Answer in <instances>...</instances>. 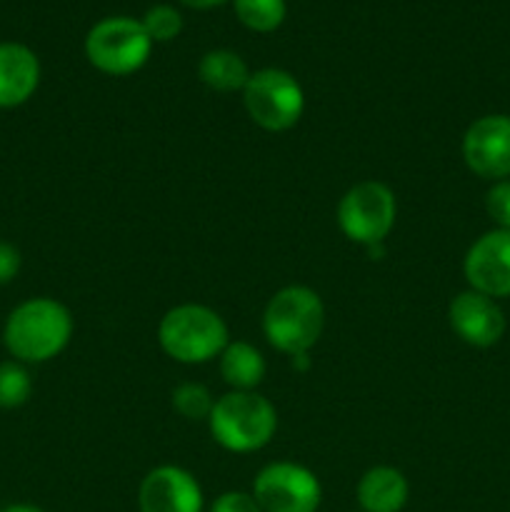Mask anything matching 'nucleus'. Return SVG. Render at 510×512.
I'll return each mask as SVG.
<instances>
[{
	"label": "nucleus",
	"mask_w": 510,
	"mask_h": 512,
	"mask_svg": "<svg viewBox=\"0 0 510 512\" xmlns=\"http://www.w3.org/2000/svg\"><path fill=\"white\" fill-rule=\"evenodd\" d=\"M140 23H143L145 33L150 35L153 43H168V40L178 38L180 30H183V18L170 5H155V8H150L145 13V18Z\"/></svg>",
	"instance_id": "obj_20"
},
{
	"label": "nucleus",
	"mask_w": 510,
	"mask_h": 512,
	"mask_svg": "<svg viewBox=\"0 0 510 512\" xmlns=\"http://www.w3.org/2000/svg\"><path fill=\"white\" fill-rule=\"evenodd\" d=\"M243 103L255 125L270 133H283L303 115L305 95L290 73L280 68H263L250 73L243 88Z\"/></svg>",
	"instance_id": "obj_6"
},
{
	"label": "nucleus",
	"mask_w": 510,
	"mask_h": 512,
	"mask_svg": "<svg viewBox=\"0 0 510 512\" xmlns=\"http://www.w3.org/2000/svg\"><path fill=\"white\" fill-rule=\"evenodd\" d=\"M470 290L488 298H510V230L495 228L480 235L463 263Z\"/></svg>",
	"instance_id": "obj_10"
},
{
	"label": "nucleus",
	"mask_w": 510,
	"mask_h": 512,
	"mask_svg": "<svg viewBox=\"0 0 510 512\" xmlns=\"http://www.w3.org/2000/svg\"><path fill=\"white\" fill-rule=\"evenodd\" d=\"M325 328V305L315 290L288 285L268 300L263 313V333L280 353L303 355L320 340Z\"/></svg>",
	"instance_id": "obj_2"
},
{
	"label": "nucleus",
	"mask_w": 510,
	"mask_h": 512,
	"mask_svg": "<svg viewBox=\"0 0 510 512\" xmlns=\"http://www.w3.org/2000/svg\"><path fill=\"white\" fill-rule=\"evenodd\" d=\"M220 375L233 390H255L265 378V358L255 345L235 340L220 353Z\"/></svg>",
	"instance_id": "obj_15"
},
{
	"label": "nucleus",
	"mask_w": 510,
	"mask_h": 512,
	"mask_svg": "<svg viewBox=\"0 0 510 512\" xmlns=\"http://www.w3.org/2000/svg\"><path fill=\"white\" fill-rule=\"evenodd\" d=\"M213 405V395L200 383H183L173 390V408L185 420H208Z\"/></svg>",
	"instance_id": "obj_19"
},
{
	"label": "nucleus",
	"mask_w": 510,
	"mask_h": 512,
	"mask_svg": "<svg viewBox=\"0 0 510 512\" xmlns=\"http://www.w3.org/2000/svg\"><path fill=\"white\" fill-rule=\"evenodd\" d=\"M208 425L220 448L230 453H255L273 440L278 413L273 403L255 390H233L215 400Z\"/></svg>",
	"instance_id": "obj_3"
},
{
	"label": "nucleus",
	"mask_w": 510,
	"mask_h": 512,
	"mask_svg": "<svg viewBox=\"0 0 510 512\" xmlns=\"http://www.w3.org/2000/svg\"><path fill=\"white\" fill-rule=\"evenodd\" d=\"M138 505L140 512H203V490L188 470L160 465L140 483Z\"/></svg>",
	"instance_id": "obj_11"
},
{
	"label": "nucleus",
	"mask_w": 510,
	"mask_h": 512,
	"mask_svg": "<svg viewBox=\"0 0 510 512\" xmlns=\"http://www.w3.org/2000/svg\"><path fill=\"white\" fill-rule=\"evenodd\" d=\"M183 5H188V8H198V10H208V8H215V5H223L225 0H180Z\"/></svg>",
	"instance_id": "obj_24"
},
{
	"label": "nucleus",
	"mask_w": 510,
	"mask_h": 512,
	"mask_svg": "<svg viewBox=\"0 0 510 512\" xmlns=\"http://www.w3.org/2000/svg\"><path fill=\"white\" fill-rule=\"evenodd\" d=\"M20 270V253L15 245L0 243V285L10 283Z\"/></svg>",
	"instance_id": "obj_23"
},
{
	"label": "nucleus",
	"mask_w": 510,
	"mask_h": 512,
	"mask_svg": "<svg viewBox=\"0 0 510 512\" xmlns=\"http://www.w3.org/2000/svg\"><path fill=\"white\" fill-rule=\"evenodd\" d=\"M153 40L143 23L133 18H105L90 28L85 55L90 65L105 75H130L150 58Z\"/></svg>",
	"instance_id": "obj_5"
},
{
	"label": "nucleus",
	"mask_w": 510,
	"mask_h": 512,
	"mask_svg": "<svg viewBox=\"0 0 510 512\" xmlns=\"http://www.w3.org/2000/svg\"><path fill=\"white\" fill-rule=\"evenodd\" d=\"M210 512H263V510H260L258 500L253 498V493L230 490V493H223L218 500H215Z\"/></svg>",
	"instance_id": "obj_22"
},
{
	"label": "nucleus",
	"mask_w": 510,
	"mask_h": 512,
	"mask_svg": "<svg viewBox=\"0 0 510 512\" xmlns=\"http://www.w3.org/2000/svg\"><path fill=\"white\" fill-rule=\"evenodd\" d=\"M235 15L255 33H273L285 20V0H235Z\"/></svg>",
	"instance_id": "obj_17"
},
{
	"label": "nucleus",
	"mask_w": 510,
	"mask_h": 512,
	"mask_svg": "<svg viewBox=\"0 0 510 512\" xmlns=\"http://www.w3.org/2000/svg\"><path fill=\"white\" fill-rule=\"evenodd\" d=\"M463 160L485 180L510 178V115H483L463 135Z\"/></svg>",
	"instance_id": "obj_9"
},
{
	"label": "nucleus",
	"mask_w": 510,
	"mask_h": 512,
	"mask_svg": "<svg viewBox=\"0 0 510 512\" xmlns=\"http://www.w3.org/2000/svg\"><path fill=\"white\" fill-rule=\"evenodd\" d=\"M40 83V63L20 43H0V108L23 105Z\"/></svg>",
	"instance_id": "obj_13"
},
{
	"label": "nucleus",
	"mask_w": 510,
	"mask_h": 512,
	"mask_svg": "<svg viewBox=\"0 0 510 512\" xmlns=\"http://www.w3.org/2000/svg\"><path fill=\"white\" fill-rule=\"evenodd\" d=\"M485 210L498 228L510 230V178L495 180L485 195Z\"/></svg>",
	"instance_id": "obj_21"
},
{
	"label": "nucleus",
	"mask_w": 510,
	"mask_h": 512,
	"mask_svg": "<svg viewBox=\"0 0 510 512\" xmlns=\"http://www.w3.org/2000/svg\"><path fill=\"white\" fill-rule=\"evenodd\" d=\"M450 328L473 348H493L505 333V315L500 305L478 290H463L448 308Z\"/></svg>",
	"instance_id": "obj_12"
},
{
	"label": "nucleus",
	"mask_w": 510,
	"mask_h": 512,
	"mask_svg": "<svg viewBox=\"0 0 510 512\" xmlns=\"http://www.w3.org/2000/svg\"><path fill=\"white\" fill-rule=\"evenodd\" d=\"M158 343L173 360L200 365L220 358L228 340V325L208 305H175L158 325Z\"/></svg>",
	"instance_id": "obj_4"
},
{
	"label": "nucleus",
	"mask_w": 510,
	"mask_h": 512,
	"mask_svg": "<svg viewBox=\"0 0 510 512\" xmlns=\"http://www.w3.org/2000/svg\"><path fill=\"white\" fill-rule=\"evenodd\" d=\"M198 75L210 90L218 93H233L243 90L250 78V70L245 60L233 50H210L203 55L198 65Z\"/></svg>",
	"instance_id": "obj_16"
},
{
	"label": "nucleus",
	"mask_w": 510,
	"mask_h": 512,
	"mask_svg": "<svg viewBox=\"0 0 510 512\" xmlns=\"http://www.w3.org/2000/svg\"><path fill=\"white\" fill-rule=\"evenodd\" d=\"M408 480L398 468H370L358 483V503L363 512H400L408 503Z\"/></svg>",
	"instance_id": "obj_14"
},
{
	"label": "nucleus",
	"mask_w": 510,
	"mask_h": 512,
	"mask_svg": "<svg viewBox=\"0 0 510 512\" xmlns=\"http://www.w3.org/2000/svg\"><path fill=\"white\" fill-rule=\"evenodd\" d=\"M73 338V315L53 298L20 303L5 323V348L20 363H45L65 350Z\"/></svg>",
	"instance_id": "obj_1"
},
{
	"label": "nucleus",
	"mask_w": 510,
	"mask_h": 512,
	"mask_svg": "<svg viewBox=\"0 0 510 512\" xmlns=\"http://www.w3.org/2000/svg\"><path fill=\"white\" fill-rule=\"evenodd\" d=\"M253 498L263 512H318L323 488L303 465L270 463L255 478Z\"/></svg>",
	"instance_id": "obj_8"
},
{
	"label": "nucleus",
	"mask_w": 510,
	"mask_h": 512,
	"mask_svg": "<svg viewBox=\"0 0 510 512\" xmlns=\"http://www.w3.org/2000/svg\"><path fill=\"white\" fill-rule=\"evenodd\" d=\"M3 512H45V510L35 508V505H25V503H18V505H10V508H5Z\"/></svg>",
	"instance_id": "obj_25"
},
{
	"label": "nucleus",
	"mask_w": 510,
	"mask_h": 512,
	"mask_svg": "<svg viewBox=\"0 0 510 512\" xmlns=\"http://www.w3.org/2000/svg\"><path fill=\"white\" fill-rule=\"evenodd\" d=\"M395 215H398L395 193L380 180H363L353 185L338 205V225L343 235L365 248L383 243L385 235L393 230Z\"/></svg>",
	"instance_id": "obj_7"
},
{
	"label": "nucleus",
	"mask_w": 510,
	"mask_h": 512,
	"mask_svg": "<svg viewBox=\"0 0 510 512\" xmlns=\"http://www.w3.org/2000/svg\"><path fill=\"white\" fill-rule=\"evenodd\" d=\"M30 393H33V383H30L28 370L20 363H0V408H20L28 403Z\"/></svg>",
	"instance_id": "obj_18"
}]
</instances>
